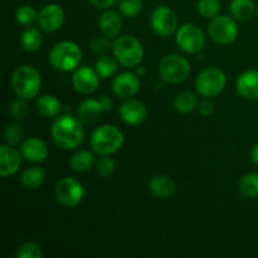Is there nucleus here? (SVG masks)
Wrapping results in <instances>:
<instances>
[{
	"instance_id": "5",
	"label": "nucleus",
	"mask_w": 258,
	"mask_h": 258,
	"mask_svg": "<svg viewBox=\"0 0 258 258\" xmlns=\"http://www.w3.org/2000/svg\"><path fill=\"white\" fill-rule=\"evenodd\" d=\"M116 60L123 67H135L144 58V48L134 35H121L112 44Z\"/></svg>"
},
{
	"instance_id": "19",
	"label": "nucleus",
	"mask_w": 258,
	"mask_h": 258,
	"mask_svg": "<svg viewBox=\"0 0 258 258\" xmlns=\"http://www.w3.org/2000/svg\"><path fill=\"white\" fill-rule=\"evenodd\" d=\"M175 181L169 175H156L149 181V190L160 199H168L175 193Z\"/></svg>"
},
{
	"instance_id": "7",
	"label": "nucleus",
	"mask_w": 258,
	"mask_h": 258,
	"mask_svg": "<svg viewBox=\"0 0 258 258\" xmlns=\"http://www.w3.org/2000/svg\"><path fill=\"white\" fill-rule=\"evenodd\" d=\"M226 83L227 78L223 71L217 67H209L199 73L196 86L199 95L211 98L218 96L224 90Z\"/></svg>"
},
{
	"instance_id": "22",
	"label": "nucleus",
	"mask_w": 258,
	"mask_h": 258,
	"mask_svg": "<svg viewBox=\"0 0 258 258\" xmlns=\"http://www.w3.org/2000/svg\"><path fill=\"white\" fill-rule=\"evenodd\" d=\"M45 176L47 175H45L44 169L40 166H33L23 171L20 176V183L28 190H35L44 183Z\"/></svg>"
},
{
	"instance_id": "38",
	"label": "nucleus",
	"mask_w": 258,
	"mask_h": 258,
	"mask_svg": "<svg viewBox=\"0 0 258 258\" xmlns=\"http://www.w3.org/2000/svg\"><path fill=\"white\" fill-rule=\"evenodd\" d=\"M198 110L202 116H206V117L207 116H211L214 111L213 102H212L211 100H208V98H206V100H203L198 105Z\"/></svg>"
},
{
	"instance_id": "34",
	"label": "nucleus",
	"mask_w": 258,
	"mask_h": 258,
	"mask_svg": "<svg viewBox=\"0 0 258 258\" xmlns=\"http://www.w3.org/2000/svg\"><path fill=\"white\" fill-rule=\"evenodd\" d=\"M38 14L34 8L30 5H24L20 7L15 13V20L22 25H30L34 20H37Z\"/></svg>"
},
{
	"instance_id": "18",
	"label": "nucleus",
	"mask_w": 258,
	"mask_h": 258,
	"mask_svg": "<svg viewBox=\"0 0 258 258\" xmlns=\"http://www.w3.org/2000/svg\"><path fill=\"white\" fill-rule=\"evenodd\" d=\"M237 91L246 100H258V71H246L237 78Z\"/></svg>"
},
{
	"instance_id": "12",
	"label": "nucleus",
	"mask_w": 258,
	"mask_h": 258,
	"mask_svg": "<svg viewBox=\"0 0 258 258\" xmlns=\"http://www.w3.org/2000/svg\"><path fill=\"white\" fill-rule=\"evenodd\" d=\"M64 10L58 4H48L39 12L37 22L40 29L47 33L57 32L64 23Z\"/></svg>"
},
{
	"instance_id": "39",
	"label": "nucleus",
	"mask_w": 258,
	"mask_h": 258,
	"mask_svg": "<svg viewBox=\"0 0 258 258\" xmlns=\"http://www.w3.org/2000/svg\"><path fill=\"white\" fill-rule=\"evenodd\" d=\"M91 4L96 7L97 9H108L112 7L117 0H90Z\"/></svg>"
},
{
	"instance_id": "16",
	"label": "nucleus",
	"mask_w": 258,
	"mask_h": 258,
	"mask_svg": "<svg viewBox=\"0 0 258 258\" xmlns=\"http://www.w3.org/2000/svg\"><path fill=\"white\" fill-rule=\"evenodd\" d=\"M22 156L29 163H42L48 156V146L38 138L27 139L22 144Z\"/></svg>"
},
{
	"instance_id": "10",
	"label": "nucleus",
	"mask_w": 258,
	"mask_h": 258,
	"mask_svg": "<svg viewBox=\"0 0 258 258\" xmlns=\"http://www.w3.org/2000/svg\"><path fill=\"white\" fill-rule=\"evenodd\" d=\"M176 44L185 53H199L206 45V37L201 28L186 23L176 32Z\"/></svg>"
},
{
	"instance_id": "20",
	"label": "nucleus",
	"mask_w": 258,
	"mask_h": 258,
	"mask_svg": "<svg viewBox=\"0 0 258 258\" xmlns=\"http://www.w3.org/2000/svg\"><path fill=\"white\" fill-rule=\"evenodd\" d=\"M98 27L106 37H117L122 29V22L117 13L113 10H106L98 19Z\"/></svg>"
},
{
	"instance_id": "17",
	"label": "nucleus",
	"mask_w": 258,
	"mask_h": 258,
	"mask_svg": "<svg viewBox=\"0 0 258 258\" xmlns=\"http://www.w3.org/2000/svg\"><path fill=\"white\" fill-rule=\"evenodd\" d=\"M20 166V154L12 145L0 146V175L3 178L14 175Z\"/></svg>"
},
{
	"instance_id": "27",
	"label": "nucleus",
	"mask_w": 258,
	"mask_h": 258,
	"mask_svg": "<svg viewBox=\"0 0 258 258\" xmlns=\"http://www.w3.org/2000/svg\"><path fill=\"white\" fill-rule=\"evenodd\" d=\"M43 44V37L37 28H28L22 34V47L27 52H35Z\"/></svg>"
},
{
	"instance_id": "37",
	"label": "nucleus",
	"mask_w": 258,
	"mask_h": 258,
	"mask_svg": "<svg viewBox=\"0 0 258 258\" xmlns=\"http://www.w3.org/2000/svg\"><path fill=\"white\" fill-rule=\"evenodd\" d=\"M115 168H116V164L112 159L103 158V159H101L100 163H98L97 171L101 176H103V178H107V176H110L111 174L115 171Z\"/></svg>"
},
{
	"instance_id": "3",
	"label": "nucleus",
	"mask_w": 258,
	"mask_h": 258,
	"mask_svg": "<svg viewBox=\"0 0 258 258\" xmlns=\"http://www.w3.org/2000/svg\"><path fill=\"white\" fill-rule=\"evenodd\" d=\"M82 59L81 48L76 43L64 40L57 43L49 53V62L54 70L60 72H71L80 66Z\"/></svg>"
},
{
	"instance_id": "8",
	"label": "nucleus",
	"mask_w": 258,
	"mask_h": 258,
	"mask_svg": "<svg viewBox=\"0 0 258 258\" xmlns=\"http://www.w3.org/2000/svg\"><path fill=\"white\" fill-rule=\"evenodd\" d=\"M209 35L216 43L222 45L231 44L238 37V25L228 15H217L208 27Z\"/></svg>"
},
{
	"instance_id": "15",
	"label": "nucleus",
	"mask_w": 258,
	"mask_h": 258,
	"mask_svg": "<svg viewBox=\"0 0 258 258\" xmlns=\"http://www.w3.org/2000/svg\"><path fill=\"white\" fill-rule=\"evenodd\" d=\"M120 116L127 125L138 126L146 120L148 111L141 101L126 98L120 107Z\"/></svg>"
},
{
	"instance_id": "24",
	"label": "nucleus",
	"mask_w": 258,
	"mask_h": 258,
	"mask_svg": "<svg viewBox=\"0 0 258 258\" xmlns=\"http://www.w3.org/2000/svg\"><path fill=\"white\" fill-rule=\"evenodd\" d=\"M257 5L253 0H232L229 12L232 17L238 20H248L256 13Z\"/></svg>"
},
{
	"instance_id": "13",
	"label": "nucleus",
	"mask_w": 258,
	"mask_h": 258,
	"mask_svg": "<svg viewBox=\"0 0 258 258\" xmlns=\"http://www.w3.org/2000/svg\"><path fill=\"white\" fill-rule=\"evenodd\" d=\"M100 83V76L90 67H81L72 77V85L77 92L82 95H90L95 92Z\"/></svg>"
},
{
	"instance_id": "36",
	"label": "nucleus",
	"mask_w": 258,
	"mask_h": 258,
	"mask_svg": "<svg viewBox=\"0 0 258 258\" xmlns=\"http://www.w3.org/2000/svg\"><path fill=\"white\" fill-rule=\"evenodd\" d=\"M90 47H91V50H92L93 53H96V54H102V55L111 49L110 42H108V40L103 37L95 38V39L91 42Z\"/></svg>"
},
{
	"instance_id": "32",
	"label": "nucleus",
	"mask_w": 258,
	"mask_h": 258,
	"mask_svg": "<svg viewBox=\"0 0 258 258\" xmlns=\"http://www.w3.org/2000/svg\"><path fill=\"white\" fill-rule=\"evenodd\" d=\"M42 256V248L35 242H25L22 246H19L17 251L18 258H40Z\"/></svg>"
},
{
	"instance_id": "26",
	"label": "nucleus",
	"mask_w": 258,
	"mask_h": 258,
	"mask_svg": "<svg viewBox=\"0 0 258 258\" xmlns=\"http://www.w3.org/2000/svg\"><path fill=\"white\" fill-rule=\"evenodd\" d=\"M93 163H95V159H93V155L90 153V151L86 150H80L77 153H75L71 158V168L75 171H78V173H85V171H88L93 166Z\"/></svg>"
},
{
	"instance_id": "1",
	"label": "nucleus",
	"mask_w": 258,
	"mask_h": 258,
	"mask_svg": "<svg viewBox=\"0 0 258 258\" xmlns=\"http://www.w3.org/2000/svg\"><path fill=\"white\" fill-rule=\"evenodd\" d=\"M53 141L64 150H72L82 144L85 138V130L78 117L71 115H63L58 117L52 125Z\"/></svg>"
},
{
	"instance_id": "33",
	"label": "nucleus",
	"mask_w": 258,
	"mask_h": 258,
	"mask_svg": "<svg viewBox=\"0 0 258 258\" xmlns=\"http://www.w3.org/2000/svg\"><path fill=\"white\" fill-rule=\"evenodd\" d=\"M9 112L10 115H12L14 118H17V120H22V118H24L25 116L28 115V112H29V105H28L27 102V98H23V97L15 98V100L10 103Z\"/></svg>"
},
{
	"instance_id": "4",
	"label": "nucleus",
	"mask_w": 258,
	"mask_h": 258,
	"mask_svg": "<svg viewBox=\"0 0 258 258\" xmlns=\"http://www.w3.org/2000/svg\"><path fill=\"white\" fill-rule=\"evenodd\" d=\"M40 86H42L40 75L35 68L30 66H22L13 73L12 87L18 97L27 98V100L35 97L40 91Z\"/></svg>"
},
{
	"instance_id": "41",
	"label": "nucleus",
	"mask_w": 258,
	"mask_h": 258,
	"mask_svg": "<svg viewBox=\"0 0 258 258\" xmlns=\"http://www.w3.org/2000/svg\"><path fill=\"white\" fill-rule=\"evenodd\" d=\"M251 159L256 165H258V143L252 148L251 150Z\"/></svg>"
},
{
	"instance_id": "2",
	"label": "nucleus",
	"mask_w": 258,
	"mask_h": 258,
	"mask_svg": "<svg viewBox=\"0 0 258 258\" xmlns=\"http://www.w3.org/2000/svg\"><path fill=\"white\" fill-rule=\"evenodd\" d=\"M91 148L96 154L108 156L123 145V134L113 125H102L95 128L91 136Z\"/></svg>"
},
{
	"instance_id": "14",
	"label": "nucleus",
	"mask_w": 258,
	"mask_h": 258,
	"mask_svg": "<svg viewBox=\"0 0 258 258\" xmlns=\"http://www.w3.org/2000/svg\"><path fill=\"white\" fill-rule=\"evenodd\" d=\"M112 88L117 97L130 98L135 96L140 90V78L136 73H120L113 80Z\"/></svg>"
},
{
	"instance_id": "42",
	"label": "nucleus",
	"mask_w": 258,
	"mask_h": 258,
	"mask_svg": "<svg viewBox=\"0 0 258 258\" xmlns=\"http://www.w3.org/2000/svg\"><path fill=\"white\" fill-rule=\"evenodd\" d=\"M135 73L139 76V77H143V76L146 73V70H145V68H144V67H141V68L138 67V70H136Z\"/></svg>"
},
{
	"instance_id": "25",
	"label": "nucleus",
	"mask_w": 258,
	"mask_h": 258,
	"mask_svg": "<svg viewBox=\"0 0 258 258\" xmlns=\"http://www.w3.org/2000/svg\"><path fill=\"white\" fill-rule=\"evenodd\" d=\"M174 107L178 111L179 113H190L198 107V100H197V96L194 93L188 92H181L174 100Z\"/></svg>"
},
{
	"instance_id": "40",
	"label": "nucleus",
	"mask_w": 258,
	"mask_h": 258,
	"mask_svg": "<svg viewBox=\"0 0 258 258\" xmlns=\"http://www.w3.org/2000/svg\"><path fill=\"white\" fill-rule=\"evenodd\" d=\"M98 101H100V103H101V106H102L103 111H111V110H112L113 102H112V100L108 97V96H101V97L98 98Z\"/></svg>"
},
{
	"instance_id": "11",
	"label": "nucleus",
	"mask_w": 258,
	"mask_h": 258,
	"mask_svg": "<svg viewBox=\"0 0 258 258\" xmlns=\"http://www.w3.org/2000/svg\"><path fill=\"white\" fill-rule=\"evenodd\" d=\"M150 23L156 34L161 35V37H169L176 30L178 18L170 8L158 7L151 14Z\"/></svg>"
},
{
	"instance_id": "30",
	"label": "nucleus",
	"mask_w": 258,
	"mask_h": 258,
	"mask_svg": "<svg viewBox=\"0 0 258 258\" xmlns=\"http://www.w3.org/2000/svg\"><path fill=\"white\" fill-rule=\"evenodd\" d=\"M221 10V3L219 0H199L198 12L199 14L207 19H213L219 14Z\"/></svg>"
},
{
	"instance_id": "28",
	"label": "nucleus",
	"mask_w": 258,
	"mask_h": 258,
	"mask_svg": "<svg viewBox=\"0 0 258 258\" xmlns=\"http://www.w3.org/2000/svg\"><path fill=\"white\" fill-rule=\"evenodd\" d=\"M238 189L246 198L258 197V173H248L239 180Z\"/></svg>"
},
{
	"instance_id": "23",
	"label": "nucleus",
	"mask_w": 258,
	"mask_h": 258,
	"mask_svg": "<svg viewBox=\"0 0 258 258\" xmlns=\"http://www.w3.org/2000/svg\"><path fill=\"white\" fill-rule=\"evenodd\" d=\"M35 107H37L38 113H40L44 117L50 118L59 115L60 110H62V103L54 96L45 95L38 98Z\"/></svg>"
},
{
	"instance_id": "6",
	"label": "nucleus",
	"mask_w": 258,
	"mask_h": 258,
	"mask_svg": "<svg viewBox=\"0 0 258 258\" xmlns=\"http://www.w3.org/2000/svg\"><path fill=\"white\" fill-rule=\"evenodd\" d=\"M159 73L165 82L176 85L189 77L190 63L180 54H168L159 64Z\"/></svg>"
},
{
	"instance_id": "43",
	"label": "nucleus",
	"mask_w": 258,
	"mask_h": 258,
	"mask_svg": "<svg viewBox=\"0 0 258 258\" xmlns=\"http://www.w3.org/2000/svg\"><path fill=\"white\" fill-rule=\"evenodd\" d=\"M256 14H257V17H258V4H257V9H256Z\"/></svg>"
},
{
	"instance_id": "29",
	"label": "nucleus",
	"mask_w": 258,
	"mask_h": 258,
	"mask_svg": "<svg viewBox=\"0 0 258 258\" xmlns=\"http://www.w3.org/2000/svg\"><path fill=\"white\" fill-rule=\"evenodd\" d=\"M115 59L108 55H102L98 58L96 62V72L101 78H110L115 75L117 71V63Z\"/></svg>"
},
{
	"instance_id": "35",
	"label": "nucleus",
	"mask_w": 258,
	"mask_h": 258,
	"mask_svg": "<svg viewBox=\"0 0 258 258\" xmlns=\"http://www.w3.org/2000/svg\"><path fill=\"white\" fill-rule=\"evenodd\" d=\"M4 139L8 145H17L23 139V128L19 123L13 122L7 126L4 131Z\"/></svg>"
},
{
	"instance_id": "31",
	"label": "nucleus",
	"mask_w": 258,
	"mask_h": 258,
	"mask_svg": "<svg viewBox=\"0 0 258 258\" xmlns=\"http://www.w3.org/2000/svg\"><path fill=\"white\" fill-rule=\"evenodd\" d=\"M118 8L121 13L127 18H135L143 9L141 0H118Z\"/></svg>"
},
{
	"instance_id": "21",
	"label": "nucleus",
	"mask_w": 258,
	"mask_h": 258,
	"mask_svg": "<svg viewBox=\"0 0 258 258\" xmlns=\"http://www.w3.org/2000/svg\"><path fill=\"white\" fill-rule=\"evenodd\" d=\"M103 112L102 106L98 100H86L80 105L77 111V117L86 125H92L97 122Z\"/></svg>"
},
{
	"instance_id": "9",
	"label": "nucleus",
	"mask_w": 258,
	"mask_h": 258,
	"mask_svg": "<svg viewBox=\"0 0 258 258\" xmlns=\"http://www.w3.org/2000/svg\"><path fill=\"white\" fill-rule=\"evenodd\" d=\"M54 193L55 198L62 206L73 208L82 202L83 196H85V189L78 180L66 176V178L58 180V183L55 184Z\"/></svg>"
}]
</instances>
